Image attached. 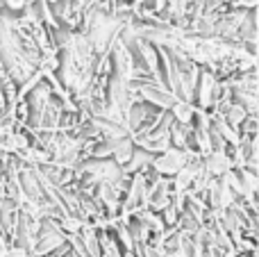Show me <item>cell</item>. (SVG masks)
I'll return each mask as SVG.
<instances>
[{"instance_id": "cell-3", "label": "cell", "mask_w": 259, "mask_h": 257, "mask_svg": "<svg viewBox=\"0 0 259 257\" xmlns=\"http://www.w3.org/2000/svg\"><path fill=\"white\" fill-rule=\"evenodd\" d=\"M132 153H134V141L127 135L112 141V157L118 166H125L130 159H132Z\"/></svg>"}, {"instance_id": "cell-1", "label": "cell", "mask_w": 259, "mask_h": 257, "mask_svg": "<svg viewBox=\"0 0 259 257\" xmlns=\"http://www.w3.org/2000/svg\"><path fill=\"white\" fill-rule=\"evenodd\" d=\"M191 157V150H184V148H166L164 153L159 155L157 159H152V168H155L159 176H170L173 178L180 168L187 164V159Z\"/></svg>"}, {"instance_id": "cell-8", "label": "cell", "mask_w": 259, "mask_h": 257, "mask_svg": "<svg viewBox=\"0 0 259 257\" xmlns=\"http://www.w3.org/2000/svg\"><path fill=\"white\" fill-rule=\"evenodd\" d=\"M237 5H241V7H248V9H255L257 0H237Z\"/></svg>"}, {"instance_id": "cell-2", "label": "cell", "mask_w": 259, "mask_h": 257, "mask_svg": "<svg viewBox=\"0 0 259 257\" xmlns=\"http://www.w3.org/2000/svg\"><path fill=\"white\" fill-rule=\"evenodd\" d=\"M202 166H205V171L209 173V176L221 178L225 171H230V168L234 166V162L228 157L225 148H211L209 153H205V159H202Z\"/></svg>"}, {"instance_id": "cell-7", "label": "cell", "mask_w": 259, "mask_h": 257, "mask_svg": "<svg viewBox=\"0 0 259 257\" xmlns=\"http://www.w3.org/2000/svg\"><path fill=\"white\" fill-rule=\"evenodd\" d=\"M25 3H27V0H5V5H7L12 12H18V9H23V7H25Z\"/></svg>"}, {"instance_id": "cell-6", "label": "cell", "mask_w": 259, "mask_h": 257, "mask_svg": "<svg viewBox=\"0 0 259 257\" xmlns=\"http://www.w3.org/2000/svg\"><path fill=\"white\" fill-rule=\"evenodd\" d=\"M193 112H196L193 105L187 103V100H175V103L170 105V116H173L178 123H182V125H187V123L193 121V116H196Z\"/></svg>"}, {"instance_id": "cell-4", "label": "cell", "mask_w": 259, "mask_h": 257, "mask_svg": "<svg viewBox=\"0 0 259 257\" xmlns=\"http://www.w3.org/2000/svg\"><path fill=\"white\" fill-rule=\"evenodd\" d=\"M114 68H116V75L118 77H123V80L130 82V75H132V71H134V62H132V55L127 53L125 46H118V48H116Z\"/></svg>"}, {"instance_id": "cell-5", "label": "cell", "mask_w": 259, "mask_h": 257, "mask_svg": "<svg viewBox=\"0 0 259 257\" xmlns=\"http://www.w3.org/2000/svg\"><path fill=\"white\" fill-rule=\"evenodd\" d=\"M214 89H216V80H214V73H202L200 77V89H198V98H200L202 107H209L211 98H214Z\"/></svg>"}]
</instances>
